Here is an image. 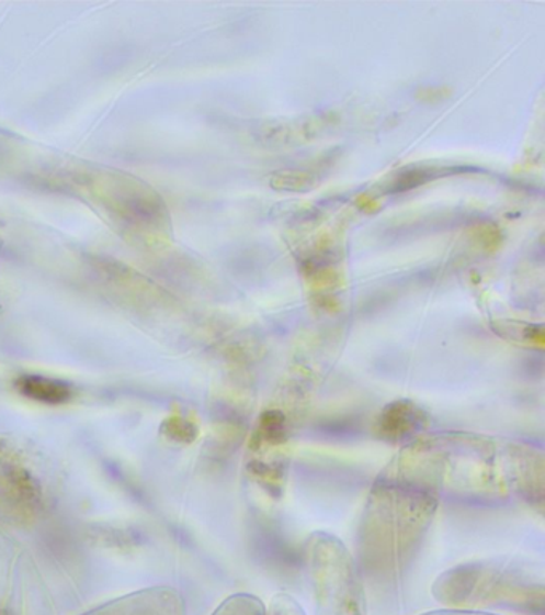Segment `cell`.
Listing matches in <instances>:
<instances>
[{
	"mask_svg": "<svg viewBox=\"0 0 545 615\" xmlns=\"http://www.w3.org/2000/svg\"><path fill=\"white\" fill-rule=\"evenodd\" d=\"M519 571L498 564H464L440 575L435 583L436 597L457 606L475 604H510V606L543 607L544 592L540 583L527 582Z\"/></svg>",
	"mask_w": 545,
	"mask_h": 615,
	"instance_id": "cell-2",
	"label": "cell"
},
{
	"mask_svg": "<svg viewBox=\"0 0 545 615\" xmlns=\"http://www.w3.org/2000/svg\"><path fill=\"white\" fill-rule=\"evenodd\" d=\"M268 615H304V613L292 597L279 596L271 604Z\"/></svg>",
	"mask_w": 545,
	"mask_h": 615,
	"instance_id": "cell-11",
	"label": "cell"
},
{
	"mask_svg": "<svg viewBox=\"0 0 545 615\" xmlns=\"http://www.w3.org/2000/svg\"><path fill=\"white\" fill-rule=\"evenodd\" d=\"M428 422V414L411 401H395L383 409L377 417V433L390 441H400L407 436L421 432Z\"/></svg>",
	"mask_w": 545,
	"mask_h": 615,
	"instance_id": "cell-5",
	"label": "cell"
},
{
	"mask_svg": "<svg viewBox=\"0 0 545 615\" xmlns=\"http://www.w3.org/2000/svg\"><path fill=\"white\" fill-rule=\"evenodd\" d=\"M271 187L281 191H307L316 187V177L302 170H283L272 177Z\"/></svg>",
	"mask_w": 545,
	"mask_h": 615,
	"instance_id": "cell-9",
	"label": "cell"
},
{
	"mask_svg": "<svg viewBox=\"0 0 545 615\" xmlns=\"http://www.w3.org/2000/svg\"><path fill=\"white\" fill-rule=\"evenodd\" d=\"M446 96H450L449 89H425L419 92L418 97L424 101H439Z\"/></svg>",
	"mask_w": 545,
	"mask_h": 615,
	"instance_id": "cell-12",
	"label": "cell"
},
{
	"mask_svg": "<svg viewBox=\"0 0 545 615\" xmlns=\"http://www.w3.org/2000/svg\"><path fill=\"white\" fill-rule=\"evenodd\" d=\"M20 387L27 396L45 401V403H63L69 398V388L65 383L54 382V380L26 377Z\"/></svg>",
	"mask_w": 545,
	"mask_h": 615,
	"instance_id": "cell-7",
	"label": "cell"
},
{
	"mask_svg": "<svg viewBox=\"0 0 545 615\" xmlns=\"http://www.w3.org/2000/svg\"><path fill=\"white\" fill-rule=\"evenodd\" d=\"M100 615H181V611L174 597L166 596L163 600L132 601Z\"/></svg>",
	"mask_w": 545,
	"mask_h": 615,
	"instance_id": "cell-6",
	"label": "cell"
},
{
	"mask_svg": "<svg viewBox=\"0 0 545 615\" xmlns=\"http://www.w3.org/2000/svg\"><path fill=\"white\" fill-rule=\"evenodd\" d=\"M307 551L319 615H365L362 583L348 548L337 537L319 533L310 538Z\"/></svg>",
	"mask_w": 545,
	"mask_h": 615,
	"instance_id": "cell-3",
	"label": "cell"
},
{
	"mask_svg": "<svg viewBox=\"0 0 545 615\" xmlns=\"http://www.w3.org/2000/svg\"><path fill=\"white\" fill-rule=\"evenodd\" d=\"M288 421L279 409L261 414L248 444V473L269 494L277 497L283 491L288 470Z\"/></svg>",
	"mask_w": 545,
	"mask_h": 615,
	"instance_id": "cell-4",
	"label": "cell"
},
{
	"mask_svg": "<svg viewBox=\"0 0 545 615\" xmlns=\"http://www.w3.org/2000/svg\"><path fill=\"white\" fill-rule=\"evenodd\" d=\"M501 337L508 338L516 345H543V331L533 324L516 323V321H499L492 326Z\"/></svg>",
	"mask_w": 545,
	"mask_h": 615,
	"instance_id": "cell-8",
	"label": "cell"
},
{
	"mask_svg": "<svg viewBox=\"0 0 545 615\" xmlns=\"http://www.w3.org/2000/svg\"><path fill=\"white\" fill-rule=\"evenodd\" d=\"M442 488L432 438L416 439L379 474L360 526L362 564L372 572L397 571L431 527Z\"/></svg>",
	"mask_w": 545,
	"mask_h": 615,
	"instance_id": "cell-1",
	"label": "cell"
},
{
	"mask_svg": "<svg viewBox=\"0 0 545 615\" xmlns=\"http://www.w3.org/2000/svg\"><path fill=\"white\" fill-rule=\"evenodd\" d=\"M428 615H487V614H474V613H435Z\"/></svg>",
	"mask_w": 545,
	"mask_h": 615,
	"instance_id": "cell-13",
	"label": "cell"
},
{
	"mask_svg": "<svg viewBox=\"0 0 545 615\" xmlns=\"http://www.w3.org/2000/svg\"><path fill=\"white\" fill-rule=\"evenodd\" d=\"M213 615H265V610L258 597L236 595L225 601Z\"/></svg>",
	"mask_w": 545,
	"mask_h": 615,
	"instance_id": "cell-10",
	"label": "cell"
}]
</instances>
